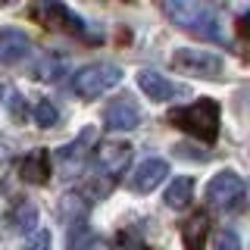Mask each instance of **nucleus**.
Segmentation results:
<instances>
[{"label": "nucleus", "mask_w": 250, "mask_h": 250, "mask_svg": "<svg viewBox=\"0 0 250 250\" xmlns=\"http://www.w3.org/2000/svg\"><path fill=\"white\" fill-rule=\"evenodd\" d=\"M163 13L169 16L182 31L200 38V41H216L225 44V28L219 13L209 3H197V0H166L163 3Z\"/></svg>", "instance_id": "f257e3e1"}, {"label": "nucleus", "mask_w": 250, "mask_h": 250, "mask_svg": "<svg viewBox=\"0 0 250 250\" xmlns=\"http://www.w3.org/2000/svg\"><path fill=\"white\" fill-rule=\"evenodd\" d=\"M169 122L175 128L188 131V135L200 138V141H216V135H219V104L213 97H200L188 106L172 109Z\"/></svg>", "instance_id": "f03ea898"}, {"label": "nucleus", "mask_w": 250, "mask_h": 250, "mask_svg": "<svg viewBox=\"0 0 250 250\" xmlns=\"http://www.w3.org/2000/svg\"><path fill=\"white\" fill-rule=\"evenodd\" d=\"M203 197H207V203L216 207V209L238 213V209L244 207V200H247V185H244V178H241L238 172L222 169V172H216V175L209 178Z\"/></svg>", "instance_id": "7ed1b4c3"}, {"label": "nucleus", "mask_w": 250, "mask_h": 250, "mask_svg": "<svg viewBox=\"0 0 250 250\" xmlns=\"http://www.w3.org/2000/svg\"><path fill=\"white\" fill-rule=\"evenodd\" d=\"M119 82H122V69L116 62H91V66L78 69L72 75V91L84 100H94L100 94L113 91Z\"/></svg>", "instance_id": "20e7f679"}, {"label": "nucleus", "mask_w": 250, "mask_h": 250, "mask_svg": "<svg viewBox=\"0 0 250 250\" xmlns=\"http://www.w3.org/2000/svg\"><path fill=\"white\" fill-rule=\"evenodd\" d=\"M172 66L194 78H219L222 75V57L213 50H194V47H178L172 53Z\"/></svg>", "instance_id": "39448f33"}, {"label": "nucleus", "mask_w": 250, "mask_h": 250, "mask_svg": "<svg viewBox=\"0 0 250 250\" xmlns=\"http://www.w3.org/2000/svg\"><path fill=\"white\" fill-rule=\"evenodd\" d=\"M35 16L44 19L47 25L57 28V31H69V35H78V38H91V31L84 28V22L62 3H41V6H35Z\"/></svg>", "instance_id": "423d86ee"}, {"label": "nucleus", "mask_w": 250, "mask_h": 250, "mask_svg": "<svg viewBox=\"0 0 250 250\" xmlns=\"http://www.w3.org/2000/svg\"><path fill=\"white\" fill-rule=\"evenodd\" d=\"M131 160V144L128 141H104L94 153V163H97V172L106 178H116L119 172L128 166Z\"/></svg>", "instance_id": "0eeeda50"}, {"label": "nucleus", "mask_w": 250, "mask_h": 250, "mask_svg": "<svg viewBox=\"0 0 250 250\" xmlns=\"http://www.w3.org/2000/svg\"><path fill=\"white\" fill-rule=\"evenodd\" d=\"M166 175H169V163L160 160V156H150V160H144L135 172H131L128 188L138 191V194H150L153 188H160L166 182Z\"/></svg>", "instance_id": "6e6552de"}, {"label": "nucleus", "mask_w": 250, "mask_h": 250, "mask_svg": "<svg viewBox=\"0 0 250 250\" xmlns=\"http://www.w3.org/2000/svg\"><path fill=\"white\" fill-rule=\"evenodd\" d=\"M138 88L144 91L150 100H156V104H163V100H172V97H178V94H185V88L172 84L169 78L160 75L156 69H141V72H138Z\"/></svg>", "instance_id": "1a4fd4ad"}, {"label": "nucleus", "mask_w": 250, "mask_h": 250, "mask_svg": "<svg viewBox=\"0 0 250 250\" xmlns=\"http://www.w3.org/2000/svg\"><path fill=\"white\" fill-rule=\"evenodd\" d=\"M31 41L25 31H16V28H3L0 31V66H16L28 57Z\"/></svg>", "instance_id": "9d476101"}, {"label": "nucleus", "mask_w": 250, "mask_h": 250, "mask_svg": "<svg viewBox=\"0 0 250 250\" xmlns=\"http://www.w3.org/2000/svg\"><path fill=\"white\" fill-rule=\"evenodd\" d=\"M104 122H106V128H113V131H131V128H138L141 113L128 97H122V100H113V104L106 106Z\"/></svg>", "instance_id": "9b49d317"}, {"label": "nucleus", "mask_w": 250, "mask_h": 250, "mask_svg": "<svg viewBox=\"0 0 250 250\" xmlns=\"http://www.w3.org/2000/svg\"><path fill=\"white\" fill-rule=\"evenodd\" d=\"M91 141H94V128H84L82 135H78L72 144H66V147H60V163H62V169L66 172H78L84 166V160H88V147H91Z\"/></svg>", "instance_id": "f8f14e48"}, {"label": "nucleus", "mask_w": 250, "mask_h": 250, "mask_svg": "<svg viewBox=\"0 0 250 250\" xmlns=\"http://www.w3.org/2000/svg\"><path fill=\"white\" fill-rule=\"evenodd\" d=\"M19 175L25 178L28 185H44L50 178V153L47 150H31L22 156L19 163Z\"/></svg>", "instance_id": "ddd939ff"}, {"label": "nucleus", "mask_w": 250, "mask_h": 250, "mask_svg": "<svg viewBox=\"0 0 250 250\" xmlns=\"http://www.w3.org/2000/svg\"><path fill=\"white\" fill-rule=\"evenodd\" d=\"M163 200H166V207H169V209H188V207H191V200H194V178L178 175L175 182L166 188Z\"/></svg>", "instance_id": "4468645a"}, {"label": "nucleus", "mask_w": 250, "mask_h": 250, "mask_svg": "<svg viewBox=\"0 0 250 250\" xmlns=\"http://www.w3.org/2000/svg\"><path fill=\"white\" fill-rule=\"evenodd\" d=\"M6 225H10L13 231H35V225H38V209H35V203H28V200H16V207L6 213Z\"/></svg>", "instance_id": "2eb2a0df"}, {"label": "nucleus", "mask_w": 250, "mask_h": 250, "mask_svg": "<svg viewBox=\"0 0 250 250\" xmlns=\"http://www.w3.org/2000/svg\"><path fill=\"white\" fill-rule=\"evenodd\" d=\"M62 72H66V60L60 53H44L35 66V78H44V82H57Z\"/></svg>", "instance_id": "dca6fc26"}, {"label": "nucleus", "mask_w": 250, "mask_h": 250, "mask_svg": "<svg viewBox=\"0 0 250 250\" xmlns=\"http://www.w3.org/2000/svg\"><path fill=\"white\" fill-rule=\"evenodd\" d=\"M203 225H207V219H203V216H194L191 222L182 229V238H185V247L188 250H203V234L197 238V231L203 229Z\"/></svg>", "instance_id": "f3484780"}, {"label": "nucleus", "mask_w": 250, "mask_h": 250, "mask_svg": "<svg viewBox=\"0 0 250 250\" xmlns=\"http://www.w3.org/2000/svg\"><path fill=\"white\" fill-rule=\"evenodd\" d=\"M35 122L41 125V128H50V125L60 122V109L50 104V100H38L35 104Z\"/></svg>", "instance_id": "a211bd4d"}, {"label": "nucleus", "mask_w": 250, "mask_h": 250, "mask_svg": "<svg viewBox=\"0 0 250 250\" xmlns=\"http://www.w3.org/2000/svg\"><path fill=\"white\" fill-rule=\"evenodd\" d=\"M213 250H241V238L229 229H219L213 234Z\"/></svg>", "instance_id": "6ab92c4d"}, {"label": "nucleus", "mask_w": 250, "mask_h": 250, "mask_svg": "<svg viewBox=\"0 0 250 250\" xmlns=\"http://www.w3.org/2000/svg\"><path fill=\"white\" fill-rule=\"evenodd\" d=\"M22 250H53V244H50V231H47V229H35Z\"/></svg>", "instance_id": "aec40b11"}, {"label": "nucleus", "mask_w": 250, "mask_h": 250, "mask_svg": "<svg viewBox=\"0 0 250 250\" xmlns=\"http://www.w3.org/2000/svg\"><path fill=\"white\" fill-rule=\"evenodd\" d=\"M10 113H13V119H22V116H25V104H22L19 94H10Z\"/></svg>", "instance_id": "412c9836"}]
</instances>
